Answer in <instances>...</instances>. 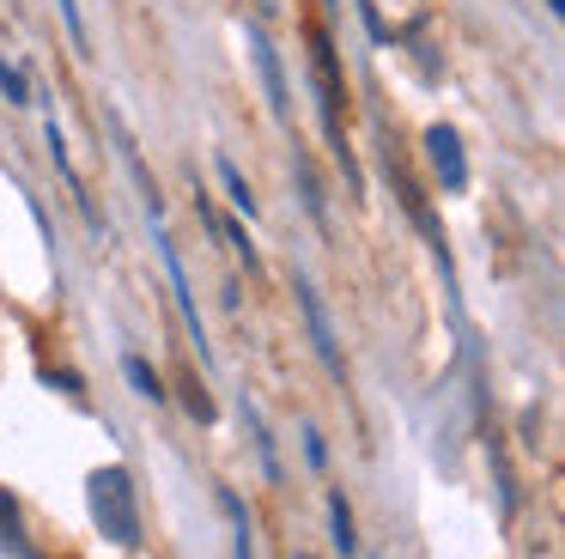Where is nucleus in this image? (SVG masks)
Masks as SVG:
<instances>
[{"mask_svg": "<svg viewBox=\"0 0 565 559\" xmlns=\"http://www.w3.org/2000/svg\"><path fill=\"white\" fill-rule=\"evenodd\" d=\"M310 80H317V109H322V134H329V152L341 158V170H347V189L353 194H365V177H359V165H353V146H347V134H341V109H347V80H341V61H334V36L322 31V24H310Z\"/></svg>", "mask_w": 565, "mask_h": 559, "instance_id": "obj_1", "label": "nucleus"}, {"mask_svg": "<svg viewBox=\"0 0 565 559\" xmlns=\"http://www.w3.org/2000/svg\"><path fill=\"white\" fill-rule=\"evenodd\" d=\"M86 505L98 517V535H110L116 547H140V498H135V474L122 462H104L86 481Z\"/></svg>", "mask_w": 565, "mask_h": 559, "instance_id": "obj_2", "label": "nucleus"}, {"mask_svg": "<svg viewBox=\"0 0 565 559\" xmlns=\"http://www.w3.org/2000/svg\"><path fill=\"white\" fill-rule=\"evenodd\" d=\"M152 238H159V262H164V274H171L177 310H183L189 335H195V352H201V359L213 365V340H207V328H201V304H195V286H189V267H183V255H177V243H171V231H164V219H152Z\"/></svg>", "mask_w": 565, "mask_h": 559, "instance_id": "obj_3", "label": "nucleus"}, {"mask_svg": "<svg viewBox=\"0 0 565 559\" xmlns=\"http://www.w3.org/2000/svg\"><path fill=\"white\" fill-rule=\"evenodd\" d=\"M244 43H249V55H256V73H262V85H268V109H274V122H292V92H286L280 49L268 43V31H262L256 19L244 24Z\"/></svg>", "mask_w": 565, "mask_h": 559, "instance_id": "obj_4", "label": "nucleus"}, {"mask_svg": "<svg viewBox=\"0 0 565 559\" xmlns=\"http://www.w3.org/2000/svg\"><path fill=\"white\" fill-rule=\"evenodd\" d=\"M426 158H431V170H438V189L444 194H462L468 189V152H462V134H456L450 122H431V128H426Z\"/></svg>", "mask_w": 565, "mask_h": 559, "instance_id": "obj_5", "label": "nucleus"}, {"mask_svg": "<svg viewBox=\"0 0 565 559\" xmlns=\"http://www.w3.org/2000/svg\"><path fill=\"white\" fill-rule=\"evenodd\" d=\"M292 292H298V310H305V328H310V340H317V359L329 365L334 377H341V371H347V365H341V340H334V328H329V310H322L317 286H310L305 274H292Z\"/></svg>", "mask_w": 565, "mask_h": 559, "instance_id": "obj_6", "label": "nucleus"}, {"mask_svg": "<svg viewBox=\"0 0 565 559\" xmlns=\"http://www.w3.org/2000/svg\"><path fill=\"white\" fill-rule=\"evenodd\" d=\"M292 170H298V201H305V213H310V225L329 238V207H322V182H317V170H310V158L305 152H292Z\"/></svg>", "mask_w": 565, "mask_h": 559, "instance_id": "obj_7", "label": "nucleus"}, {"mask_svg": "<svg viewBox=\"0 0 565 559\" xmlns=\"http://www.w3.org/2000/svg\"><path fill=\"white\" fill-rule=\"evenodd\" d=\"M244 425H249V437H256L262 474H268V481H280V450H274V432H268V420L256 413V401H244Z\"/></svg>", "mask_w": 565, "mask_h": 559, "instance_id": "obj_8", "label": "nucleus"}, {"mask_svg": "<svg viewBox=\"0 0 565 559\" xmlns=\"http://www.w3.org/2000/svg\"><path fill=\"white\" fill-rule=\"evenodd\" d=\"M329 529H334V547H341V553H359V535H353V505H347V493H341V486L329 493Z\"/></svg>", "mask_w": 565, "mask_h": 559, "instance_id": "obj_9", "label": "nucleus"}, {"mask_svg": "<svg viewBox=\"0 0 565 559\" xmlns=\"http://www.w3.org/2000/svg\"><path fill=\"white\" fill-rule=\"evenodd\" d=\"M122 371H128V383H135L147 401H164V395H171V389L159 383V371H152V365L140 359V352H122Z\"/></svg>", "mask_w": 565, "mask_h": 559, "instance_id": "obj_10", "label": "nucleus"}, {"mask_svg": "<svg viewBox=\"0 0 565 559\" xmlns=\"http://www.w3.org/2000/svg\"><path fill=\"white\" fill-rule=\"evenodd\" d=\"M220 182H225V194H232V207L244 219H256V194H249V182H244V170L232 165V158H220Z\"/></svg>", "mask_w": 565, "mask_h": 559, "instance_id": "obj_11", "label": "nucleus"}, {"mask_svg": "<svg viewBox=\"0 0 565 559\" xmlns=\"http://www.w3.org/2000/svg\"><path fill=\"white\" fill-rule=\"evenodd\" d=\"M183 408H189V420H201V425H213V420H220V408H213V395L195 383V371L183 377Z\"/></svg>", "mask_w": 565, "mask_h": 559, "instance_id": "obj_12", "label": "nucleus"}, {"mask_svg": "<svg viewBox=\"0 0 565 559\" xmlns=\"http://www.w3.org/2000/svg\"><path fill=\"white\" fill-rule=\"evenodd\" d=\"M353 7H359V19H365V36H371V43H377V49H395V31L383 24L377 0H353Z\"/></svg>", "mask_w": 565, "mask_h": 559, "instance_id": "obj_13", "label": "nucleus"}, {"mask_svg": "<svg viewBox=\"0 0 565 559\" xmlns=\"http://www.w3.org/2000/svg\"><path fill=\"white\" fill-rule=\"evenodd\" d=\"M0 97H7V104H31V85H25V73H19L7 55H0Z\"/></svg>", "mask_w": 565, "mask_h": 559, "instance_id": "obj_14", "label": "nucleus"}, {"mask_svg": "<svg viewBox=\"0 0 565 559\" xmlns=\"http://www.w3.org/2000/svg\"><path fill=\"white\" fill-rule=\"evenodd\" d=\"M220 510L237 523V559H256V553H249V517H244V505H237L232 493H220Z\"/></svg>", "mask_w": 565, "mask_h": 559, "instance_id": "obj_15", "label": "nucleus"}, {"mask_svg": "<svg viewBox=\"0 0 565 559\" xmlns=\"http://www.w3.org/2000/svg\"><path fill=\"white\" fill-rule=\"evenodd\" d=\"M62 24H67V36L86 49V12H79V0H62Z\"/></svg>", "mask_w": 565, "mask_h": 559, "instance_id": "obj_16", "label": "nucleus"}, {"mask_svg": "<svg viewBox=\"0 0 565 559\" xmlns=\"http://www.w3.org/2000/svg\"><path fill=\"white\" fill-rule=\"evenodd\" d=\"M305 462H310V468H329V444H322L317 425H305Z\"/></svg>", "mask_w": 565, "mask_h": 559, "instance_id": "obj_17", "label": "nucleus"}, {"mask_svg": "<svg viewBox=\"0 0 565 559\" xmlns=\"http://www.w3.org/2000/svg\"><path fill=\"white\" fill-rule=\"evenodd\" d=\"M225 231V225H220ZM225 238H232V250L237 255H244V267H256V250H249V238H244V225H232V231H225Z\"/></svg>", "mask_w": 565, "mask_h": 559, "instance_id": "obj_18", "label": "nucleus"}, {"mask_svg": "<svg viewBox=\"0 0 565 559\" xmlns=\"http://www.w3.org/2000/svg\"><path fill=\"white\" fill-rule=\"evenodd\" d=\"M547 12H553V19H559V12H565V0H547Z\"/></svg>", "mask_w": 565, "mask_h": 559, "instance_id": "obj_19", "label": "nucleus"}, {"mask_svg": "<svg viewBox=\"0 0 565 559\" xmlns=\"http://www.w3.org/2000/svg\"><path fill=\"white\" fill-rule=\"evenodd\" d=\"M262 7H268V0H262Z\"/></svg>", "mask_w": 565, "mask_h": 559, "instance_id": "obj_20", "label": "nucleus"}]
</instances>
